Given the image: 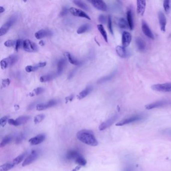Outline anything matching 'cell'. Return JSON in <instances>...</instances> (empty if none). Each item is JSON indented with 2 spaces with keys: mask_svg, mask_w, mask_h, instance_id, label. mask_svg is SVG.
Here are the masks:
<instances>
[{
  "mask_svg": "<svg viewBox=\"0 0 171 171\" xmlns=\"http://www.w3.org/2000/svg\"><path fill=\"white\" fill-rule=\"evenodd\" d=\"M159 21L160 30L162 32H165L166 24V18L165 14L162 12H160L159 13Z\"/></svg>",
  "mask_w": 171,
  "mask_h": 171,
  "instance_id": "obj_17",
  "label": "cell"
},
{
  "mask_svg": "<svg viewBox=\"0 0 171 171\" xmlns=\"http://www.w3.org/2000/svg\"><path fill=\"white\" fill-rule=\"evenodd\" d=\"M69 12L74 16L84 18L87 19L89 20H91V18H90V16L87 13H85L84 11H82L81 10L74 8V7H71L69 9Z\"/></svg>",
  "mask_w": 171,
  "mask_h": 171,
  "instance_id": "obj_11",
  "label": "cell"
},
{
  "mask_svg": "<svg viewBox=\"0 0 171 171\" xmlns=\"http://www.w3.org/2000/svg\"><path fill=\"white\" fill-rule=\"evenodd\" d=\"M36 104V102H34V103L31 104V105H30L28 106V110H31V109H33V108H34V106H35Z\"/></svg>",
  "mask_w": 171,
  "mask_h": 171,
  "instance_id": "obj_55",
  "label": "cell"
},
{
  "mask_svg": "<svg viewBox=\"0 0 171 171\" xmlns=\"http://www.w3.org/2000/svg\"><path fill=\"white\" fill-rule=\"evenodd\" d=\"M39 44L41 46H43L45 45V43H44V41L43 40H40L39 42Z\"/></svg>",
  "mask_w": 171,
  "mask_h": 171,
  "instance_id": "obj_57",
  "label": "cell"
},
{
  "mask_svg": "<svg viewBox=\"0 0 171 171\" xmlns=\"http://www.w3.org/2000/svg\"><path fill=\"white\" fill-rule=\"evenodd\" d=\"M4 11H5V9L3 7L0 6V13H2L4 12Z\"/></svg>",
  "mask_w": 171,
  "mask_h": 171,
  "instance_id": "obj_56",
  "label": "cell"
},
{
  "mask_svg": "<svg viewBox=\"0 0 171 171\" xmlns=\"http://www.w3.org/2000/svg\"><path fill=\"white\" fill-rule=\"evenodd\" d=\"M23 47L25 51L32 53L38 51V47L36 44L30 40H25L23 41Z\"/></svg>",
  "mask_w": 171,
  "mask_h": 171,
  "instance_id": "obj_6",
  "label": "cell"
},
{
  "mask_svg": "<svg viewBox=\"0 0 171 171\" xmlns=\"http://www.w3.org/2000/svg\"><path fill=\"white\" fill-rule=\"evenodd\" d=\"M39 156V154L36 151L33 150L30 154L25 159L23 163H22V166H25L28 165H30L31 163H33L35 160H36V159L38 158Z\"/></svg>",
  "mask_w": 171,
  "mask_h": 171,
  "instance_id": "obj_9",
  "label": "cell"
},
{
  "mask_svg": "<svg viewBox=\"0 0 171 171\" xmlns=\"http://www.w3.org/2000/svg\"><path fill=\"white\" fill-rule=\"evenodd\" d=\"M66 65V59H61L58 61L57 63V75H60L63 71L64 68Z\"/></svg>",
  "mask_w": 171,
  "mask_h": 171,
  "instance_id": "obj_22",
  "label": "cell"
},
{
  "mask_svg": "<svg viewBox=\"0 0 171 171\" xmlns=\"http://www.w3.org/2000/svg\"><path fill=\"white\" fill-rule=\"evenodd\" d=\"M9 120L8 118V117L7 116H5V117H2V118L0 120V126L2 127H4L7 123L8 122V120Z\"/></svg>",
  "mask_w": 171,
  "mask_h": 171,
  "instance_id": "obj_43",
  "label": "cell"
},
{
  "mask_svg": "<svg viewBox=\"0 0 171 171\" xmlns=\"http://www.w3.org/2000/svg\"><path fill=\"white\" fill-rule=\"evenodd\" d=\"M161 133L163 135H167L171 136V129H166L161 130Z\"/></svg>",
  "mask_w": 171,
  "mask_h": 171,
  "instance_id": "obj_49",
  "label": "cell"
},
{
  "mask_svg": "<svg viewBox=\"0 0 171 171\" xmlns=\"http://www.w3.org/2000/svg\"><path fill=\"white\" fill-rule=\"evenodd\" d=\"M38 69H39V67L37 66V65L36 64L35 65H34V66L29 65V66H27L25 67V70H26V72H34V71H36Z\"/></svg>",
  "mask_w": 171,
  "mask_h": 171,
  "instance_id": "obj_39",
  "label": "cell"
},
{
  "mask_svg": "<svg viewBox=\"0 0 171 171\" xmlns=\"http://www.w3.org/2000/svg\"><path fill=\"white\" fill-rule=\"evenodd\" d=\"M151 89L154 91L163 92V93H169L171 92V83L157 84L151 86Z\"/></svg>",
  "mask_w": 171,
  "mask_h": 171,
  "instance_id": "obj_5",
  "label": "cell"
},
{
  "mask_svg": "<svg viewBox=\"0 0 171 171\" xmlns=\"http://www.w3.org/2000/svg\"><path fill=\"white\" fill-rule=\"evenodd\" d=\"M97 29L99 30L100 33L102 34V36L103 37V39H105L106 42H108V35L106 33V31L105 30L103 25L102 24H99L97 25Z\"/></svg>",
  "mask_w": 171,
  "mask_h": 171,
  "instance_id": "obj_28",
  "label": "cell"
},
{
  "mask_svg": "<svg viewBox=\"0 0 171 171\" xmlns=\"http://www.w3.org/2000/svg\"><path fill=\"white\" fill-rule=\"evenodd\" d=\"M64 55H65V57L66 58L68 61H69L70 63L73 64V65H79L81 63L80 61L77 60V59H76L71 54H70V53H68V52H65V53L64 54Z\"/></svg>",
  "mask_w": 171,
  "mask_h": 171,
  "instance_id": "obj_23",
  "label": "cell"
},
{
  "mask_svg": "<svg viewBox=\"0 0 171 171\" xmlns=\"http://www.w3.org/2000/svg\"><path fill=\"white\" fill-rule=\"evenodd\" d=\"M132 35L129 32L124 31L122 35V44L124 48L130 45L132 41Z\"/></svg>",
  "mask_w": 171,
  "mask_h": 171,
  "instance_id": "obj_15",
  "label": "cell"
},
{
  "mask_svg": "<svg viewBox=\"0 0 171 171\" xmlns=\"http://www.w3.org/2000/svg\"><path fill=\"white\" fill-rule=\"evenodd\" d=\"M56 76V75L54 74H46L44 75H43L40 77V81L41 82H46L49 81L50 80H52L54 78V77Z\"/></svg>",
  "mask_w": 171,
  "mask_h": 171,
  "instance_id": "obj_27",
  "label": "cell"
},
{
  "mask_svg": "<svg viewBox=\"0 0 171 171\" xmlns=\"http://www.w3.org/2000/svg\"><path fill=\"white\" fill-rule=\"evenodd\" d=\"M93 90V87L91 86L87 87V88L83 90L82 91H81L77 96V98L78 100H81L84 99L85 97H87L90 93H91V91Z\"/></svg>",
  "mask_w": 171,
  "mask_h": 171,
  "instance_id": "obj_19",
  "label": "cell"
},
{
  "mask_svg": "<svg viewBox=\"0 0 171 171\" xmlns=\"http://www.w3.org/2000/svg\"><path fill=\"white\" fill-rule=\"evenodd\" d=\"M75 161L76 163L79 165V166H84L87 163V160L81 155L77 157Z\"/></svg>",
  "mask_w": 171,
  "mask_h": 171,
  "instance_id": "obj_37",
  "label": "cell"
},
{
  "mask_svg": "<svg viewBox=\"0 0 171 171\" xmlns=\"http://www.w3.org/2000/svg\"><path fill=\"white\" fill-rule=\"evenodd\" d=\"M142 32L144 34L148 37V38L151 39H154V35L153 34V32H151V30L150 29V27H148L147 23L143 21L142 25Z\"/></svg>",
  "mask_w": 171,
  "mask_h": 171,
  "instance_id": "obj_14",
  "label": "cell"
},
{
  "mask_svg": "<svg viewBox=\"0 0 171 171\" xmlns=\"http://www.w3.org/2000/svg\"><path fill=\"white\" fill-rule=\"evenodd\" d=\"M10 83H11V81H10V79H4L2 80V87H8Z\"/></svg>",
  "mask_w": 171,
  "mask_h": 171,
  "instance_id": "obj_46",
  "label": "cell"
},
{
  "mask_svg": "<svg viewBox=\"0 0 171 171\" xmlns=\"http://www.w3.org/2000/svg\"><path fill=\"white\" fill-rule=\"evenodd\" d=\"M76 72V69L73 70L72 71H71L70 72L69 74V75L68 76V79H71L74 76Z\"/></svg>",
  "mask_w": 171,
  "mask_h": 171,
  "instance_id": "obj_50",
  "label": "cell"
},
{
  "mask_svg": "<svg viewBox=\"0 0 171 171\" xmlns=\"http://www.w3.org/2000/svg\"><path fill=\"white\" fill-rule=\"evenodd\" d=\"M19 60V56L17 55H12L8 57L2 59L0 64L2 69H5L16 63Z\"/></svg>",
  "mask_w": 171,
  "mask_h": 171,
  "instance_id": "obj_2",
  "label": "cell"
},
{
  "mask_svg": "<svg viewBox=\"0 0 171 171\" xmlns=\"http://www.w3.org/2000/svg\"><path fill=\"white\" fill-rule=\"evenodd\" d=\"M24 139V135L23 133H20V135H19L16 138V144H17V145L21 144L23 142Z\"/></svg>",
  "mask_w": 171,
  "mask_h": 171,
  "instance_id": "obj_44",
  "label": "cell"
},
{
  "mask_svg": "<svg viewBox=\"0 0 171 171\" xmlns=\"http://www.w3.org/2000/svg\"><path fill=\"white\" fill-rule=\"evenodd\" d=\"M18 17L17 15H13L1 27L0 29V35L3 36L8 32L10 28L14 25L17 22Z\"/></svg>",
  "mask_w": 171,
  "mask_h": 171,
  "instance_id": "obj_3",
  "label": "cell"
},
{
  "mask_svg": "<svg viewBox=\"0 0 171 171\" xmlns=\"http://www.w3.org/2000/svg\"><path fill=\"white\" fill-rule=\"evenodd\" d=\"M73 3H74L76 6L79 7L80 8H81L82 9L85 10L87 11L90 10V8H89V7L87 6V4L85 3L82 2L81 1L75 0V1H73Z\"/></svg>",
  "mask_w": 171,
  "mask_h": 171,
  "instance_id": "obj_30",
  "label": "cell"
},
{
  "mask_svg": "<svg viewBox=\"0 0 171 171\" xmlns=\"http://www.w3.org/2000/svg\"><path fill=\"white\" fill-rule=\"evenodd\" d=\"M14 165L13 163H6L0 166V171H8L14 168Z\"/></svg>",
  "mask_w": 171,
  "mask_h": 171,
  "instance_id": "obj_35",
  "label": "cell"
},
{
  "mask_svg": "<svg viewBox=\"0 0 171 171\" xmlns=\"http://www.w3.org/2000/svg\"><path fill=\"white\" fill-rule=\"evenodd\" d=\"M115 72H114L111 74H109V75L106 76L105 77H102L101 78L99 79L97 81V84H102V83H104L105 82L108 81L109 80H111V79L115 75Z\"/></svg>",
  "mask_w": 171,
  "mask_h": 171,
  "instance_id": "obj_31",
  "label": "cell"
},
{
  "mask_svg": "<svg viewBox=\"0 0 171 171\" xmlns=\"http://www.w3.org/2000/svg\"><path fill=\"white\" fill-rule=\"evenodd\" d=\"M69 12V9H68V8L66 7H64L62 8V11H61L60 13V16L61 17H63L64 16L66 15Z\"/></svg>",
  "mask_w": 171,
  "mask_h": 171,
  "instance_id": "obj_47",
  "label": "cell"
},
{
  "mask_svg": "<svg viewBox=\"0 0 171 171\" xmlns=\"http://www.w3.org/2000/svg\"><path fill=\"white\" fill-rule=\"evenodd\" d=\"M73 98H74V95H71V96L66 97L65 99L66 103H68L69 102H71L73 100Z\"/></svg>",
  "mask_w": 171,
  "mask_h": 171,
  "instance_id": "obj_53",
  "label": "cell"
},
{
  "mask_svg": "<svg viewBox=\"0 0 171 171\" xmlns=\"http://www.w3.org/2000/svg\"><path fill=\"white\" fill-rule=\"evenodd\" d=\"M52 35L51 31L46 29H41L35 34V36L37 39H41L46 37L50 36Z\"/></svg>",
  "mask_w": 171,
  "mask_h": 171,
  "instance_id": "obj_16",
  "label": "cell"
},
{
  "mask_svg": "<svg viewBox=\"0 0 171 171\" xmlns=\"http://www.w3.org/2000/svg\"><path fill=\"white\" fill-rule=\"evenodd\" d=\"M46 64H47L46 62H40V63H39L37 64L36 65H37V66L39 67V68H40L44 67L46 65Z\"/></svg>",
  "mask_w": 171,
  "mask_h": 171,
  "instance_id": "obj_54",
  "label": "cell"
},
{
  "mask_svg": "<svg viewBox=\"0 0 171 171\" xmlns=\"http://www.w3.org/2000/svg\"><path fill=\"white\" fill-rule=\"evenodd\" d=\"M99 21L102 24H105L106 22V17L104 15H100L99 17Z\"/></svg>",
  "mask_w": 171,
  "mask_h": 171,
  "instance_id": "obj_48",
  "label": "cell"
},
{
  "mask_svg": "<svg viewBox=\"0 0 171 171\" xmlns=\"http://www.w3.org/2000/svg\"><path fill=\"white\" fill-rule=\"evenodd\" d=\"M45 116L43 114H40V115H38L35 116L34 118V121L35 124H37L41 123V121H42L45 118Z\"/></svg>",
  "mask_w": 171,
  "mask_h": 171,
  "instance_id": "obj_38",
  "label": "cell"
},
{
  "mask_svg": "<svg viewBox=\"0 0 171 171\" xmlns=\"http://www.w3.org/2000/svg\"><path fill=\"white\" fill-rule=\"evenodd\" d=\"M90 26L88 24H85L80 26L77 30V33L78 34L84 33L85 32H87L90 29Z\"/></svg>",
  "mask_w": 171,
  "mask_h": 171,
  "instance_id": "obj_29",
  "label": "cell"
},
{
  "mask_svg": "<svg viewBox=\"0 0 171 171\" xmlns=\"http://www.w3.org/2000/svg\"><path fill=\"white\" fill-rule=\"evenodd\" d=\"M30 120V117H29V116H21V117H19L16 120H15L17 124V127L25 124L27 123L28 121H29Z\"/></svg>",
  "mask_w": 171,
  "mask_h": 171,
  "instance_id": "obj_26",
  "label": "cell"
},
{
  "mask_svg": "<svg viewBox=\"0 0 171 171\" xmlns=\"http://www.w3.org/2000/svg\"><path fill=\"white\" fill-rule=\"evenodd\" d=\"M118 26L121 29H127L129 28L128 23L127 22L126 20L124 18H120L118 20Z\"/></svg>",
  "mask_w": 171,
  "mask_h": 171,
  "instance_id": "obj_32",
  "label": "cell"
},
{
  "mask_svg": "<svg viewBox=\"0 0 171 171\" xmlns=\"http://www.w3.org/2000/svg\"><path fill=\"white\" fill-rule=\"evenodd\" d=\"M80 156H81V154L77 151L71 150L67 152L66 155V157L68 160H75L76 159Z\"/></svg>",
  "mask_w": 171,
  "mask_h": 171,
  "instance_id": "obj_20",
  "label": "cell"
},
{
  "mask_svg": "<svg viewBox=\"0 0 171 171\" xmlns=\"http://www.w3.org/2000/svg\"><path fill=\"white\" fill-rule=\"evenodd\" d=\"M137 4V13L140 15H144L146 6V1L138 0L136 2Z\"/></svg>",
  "mask_w": 171,
  "mask_h": 171,
  "instance_id": "obj_18",
  "label": "cell"
},
{
  "mask_svg": "<svg viewBox=\"0 0 171 171\" xmlns=\"http://www.w3.org/2000/svg\"><path fill=\"white\" fill-rule=\"evenodd\" d=\"M16 41H17V40H7V41H6L4 43V45L7 47H13L14 46H16Z\"/></svg>",
  "mask_w": 171,
  "mask_h": 171,
  "instance_id": "obj_40",
  "label": "cell"
},
{
  "mask_svg": "<svg viewBox=\"0 0 171 171\" xmlns=\"http://www.w3.org/2000/svg\"><path fill=\"white\" fill-rule=\"evenodd\" d=\"M26 153H24L22 154H20L19 156H18L17 157H16L15 159H14V160H13L12 163L14 166L15 165H18L21 162L23 161V160L24 159L25 157L26 156Z\"/></svg>",
  "mask_w": 171,
  "mask_h": 171,
  "instance_id": "obj_34",
  "label": "cell"
},
{
  "mask_svg": "<svg viewBox=\"0 0 171 171\" xmlns=\"http://www.w3.org/2000/svg\"><path fill=\"white\" fill-rule=\"evenodd\" d=\"M23 41L22 40L18 39L16 41V44L15 46L16 50L18 51L19 49L21 47L22 45L23 46Z\"/></svg>",
  "mask_w": 171,
  "mask_h": 171,
  "instance_id": "obj_45",
  "label": "cell"
},
{
  "mask_svg": "<svg viewBox=\"0 0 171 171\" xmlns=\"http://www.w3.org/2000/svg\"><path fill=\"white\" fill-rule=\"evenodd\" d=\"M8 124H10L11 126H15L17 127V124L15 120H13V119H9L8 120Z\"/></svg>",
  "mask_w": 171,
  "mask_h": 171,
  "instance_id": "obj_51",
  "label": "cell"
},
{
  "mask_svg": "<svg viewBox=\"0 0 171 171\" xmlns=\"http://www.w3.org/2000/svg\"><path fill=\"white\" fill-rule=\"evenodd\" d=\"M44 91V89L43 87H37L34 89L31 93H30L29 95L31 97H33L34 96H38L42 93Z\"/></svg>",
  "mask_w": 171,
  "mask_h": 171,
  "instance_id": "obj_33",
  "label": "cell"
},
{
  "mask_svg": "<svg viewBox=\"0 0 171 171\" xmlns=\"http://www.w3.org/2000/svg\"><path fill=\"white\" fill-rule=\"evenodd\" d=\"M127 23L129 25V28L131 30H133L134 28V23H133V17L132 10H128L127 13Z\"/></svg>",
  "mask_w": 171,
  "mask_h": 171,
  "instance_id": "obj_25",
  "label": "cell"
},
{
  "mask_svg": "<svg viewBox=\"0 0 171 171\" xmlns=\"http://www.w3.org/2000/svg\"><path fill=\"white\" fill-rule=\"evenodd\" d=\"M76 136L80 142L87 145L96 147L99 144L94 133L91 130H80L77 133Z\"/></svg>",
  "mask_w": 171,
  "mask_h": 171,
  "instance_id": "obj_1",
  "label": "cell"
},
{
  "mask_svg": "<svg viewBox=\"0 0 171 171\" xmlns=\"http://www.w3.org/2000/svg\"><path fill=\"white\" fill-rule=\"evenodd\" d=\"M135 171V167L133 166L130 165L127 166L124 171Z\"/></svg>",
  "mask_w": 171,
  "mask_h": 171,
  "instance_id": "obj_52",
  "label": "cell"
},
{
  "mask_svg": "<svg viewBox=\"0 0 171 171\" xmlns=\"http://www.w3.org/2000/svg\"><path fill=\"white\" fill-rule=\"evenodd\" d=\"M145 118V116L142 115H137L134 116L129 118H126L124 120H122L121 121H119L118 123L116 124L117 126H123L126 124H130L131 123H134V122H137V121H141L144 120Z\"/></svg>",
  "mask_w": 171,
  "mask_h": 171,
  "instance_id": "obj_4",
  "label": "cell"
},
{
  "mask_svg": "<svg viewBox=\"0 0 171 171\" xmlns=\"http://www.w3.org/2000/svg\"><path fill=\"white\" fill-rule=\"evenodd\" d=\"M115 50L117 52V53L120 57L123 58H127L128 56V53H127V51L126 50V48L123 46H118Z\"/></svg>",
  "mask_w": 171,
  "mask_h": 171,
  "instance_id": "obj_21",
  "label": "cell"
},
{
  "mask_svg": "<svg viewBox=\"0 0 171 171\" xmlns=\"http://www.w3.org/2000/svg\"><path fill=\"white\" fill-rule=\"evenodd\" d=\"M57 102L56 100L52 99L49 102H46L45 103H41L38 104L36 105V109L37 111H41L48 109L49 108H52L57 105Z\"/></svg>",
  "mask_w": 171,
  "mask_h": 171,
  "instance_id": "obj_10",
  "label": "cell"
},
{
  "mask_svg": "<svg viewBox=\"0 0 171 171\" xmlns=\"http://www.w3.org/2000/svg\"><path fill=\"white\" fill-rule=\"evenodd\" d=\"M11 140H12V137L10 136H6L3 138V139L1 142L0 147L1 148L5 147L7 145H8L11 142Z\"/></svg>",
  "mask_w": 171,
  "mask_h": 171,
  "instance_id": "obj_36",
  "label": "cell"
},
{
  "mask_svg": "<svg viewBox=\"0 0 171 171\" xmlns=\"http://www.w3.org/2000/svg\"><path fill=\"white\" fill-rule=\"evenodd\" d=\"M108 28L109 30V32H111V34H114V32H113V29H112V20H111V16H108Z\"/></svg>",
  "mask_w": 171,
  "mask_h": 171,
  "instance_id": "obj_42",
  "label": "cell"
},
{
  "mask_svg": "<svg viewBox=\"0 0 171 171\" xmlns=\"http://www.w3.org/2000/svg\"><path fill=\"white\" fill-rule=\"evenodd\" d=\"M45 138L46 136L45 134H40L30 139H29V142L31 145H38L44 142Z\"/></svg>",
  "mask_w": 171,
  "mask_h": 171,
  "instance_id": "obj_13",
  "label": "cell"
},
{
  "mask_svg": "<svg viewBox=\"0 0 171 171\" xmlns=\"http://www.w3.org/2000/svg\"><path fill=\"white\" fill-rule=\"evenodd\" d=\"M163 6L165 12L166 13H169L170 10V1H169V0L164 1Z\"/></svg>",
  "mask_w": 171,
  "mask_h": 171,
  "instance_id": "obj_41",
  "label": "cell"
},
{
  "mask_svg": "<svg viewBox=\"0 0 171 171\" xmlns=\"http://www.w3.org/2000/svg\"><path fill=\"white\" fill-rule=\"evenodd\" d=\"M80 166H76V168H75V169H73V170L72 171H78L79 169H80Z\"/></svg>",
  "mask_w": 171,
  "mask_h": 171,
  "instance_id": "obj_58",
  "label": "cell"
},
{
  "mask_svg": "<svg viewBox=\"0 0 171 171\" xmlns=\"http://www.w3.org/2000/svg\"><path fill=\"white\" fill-rule=\"evenodd\" d=\"M171 104V102L169 100H160V101H157L154 103L148 104L145 105V107L146 109L150 110V109L157 108H163L165 106H168Z\"/></svg>",
  "mask_w": 171,
  "mask_h": 171,
  "instance_id": "obj_7",
  "label": "cell"
},
{
  "mask_svg": "<svg viewBox=\"0 0 171 171\" xmlns=\"http://www.w3.org/2000/svg\"><path fill=\"white\" fill-rule=\"evenodd\" d=\"M118 114H115L112 117H111V118H109V119L106 120V121L102 123L99 127V130H103L108 127H110L118 120Z\"/></svg>",
  "mask_w": 171,
  "mask_h": 171,
  "instance_id": "obj_8",
  "label": "cell"
},
{
  "mask_svg": "<svg viewBox=\"0 0 171 171\" xmlns=\"http://www.w3.org/2000/svg\"><path fill=\"white\" fill-rule=\"evenodd\" d=\"M136 46L140 51H144V50H145L146 48V43L142 38L141 37L136 38Z\"/></svg>",
  "mask_w": 171,
  "mask_h": 171,
  "instance_id": "obj_24",
  "label": "cell"
},
{
  "mask_svg": "<svg viewBox=\"0 0 171 171\" xmlns=\"http://www.w3.org/2000/svg\"><path fill=\"white\" fill-rule=\"evenodd\" d=\"M90 2H91L93 6L96 9L102 11H106L108 10L107 5L103 1L93 0V1H91Z\"/></svg>",
  "mask_w": 171,
  "mask_h": 171,
  "instance_id": "obj_12",
  "label": "cell"
}]
</instances>
